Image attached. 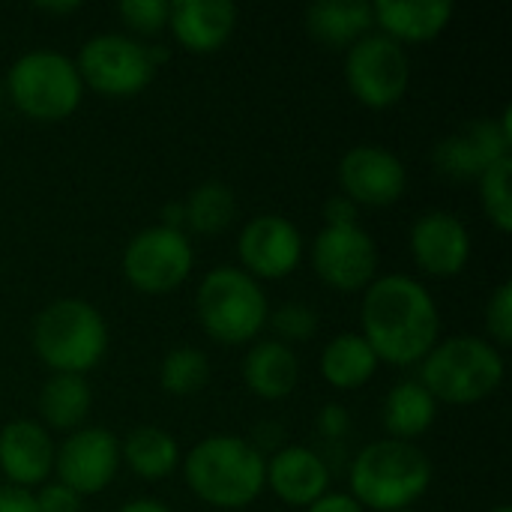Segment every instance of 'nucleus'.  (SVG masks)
<instances>
[{"mask_svg": "<svg viewBox=\"0 0 512 512\" xmlns=\"http://www.w3.org/2000/svg\"><path fill=\"white\" fill-rule=\"evenodd\" d=\"M375 27L372 3L363 0H324L306 9L309 36L333 51H348Z\"/></svg>", "mask_w": 512, "mask_h": 512, "instance_id": "412c9836", "label": "nucleus"}, {"mask_svg": "<svg viewBox=\"0 0 512 512\" xmlns=\"http://www.w3.org/2000/svg\"><path fill=\"white\" fill-rule=\"evenodd\" d=\"M240 270L255 282L261 279H285L300 267L303 258V234L300 228L279 213H261L249 219L237 237Z\"/></svg>", "mask_w": 512, "mask_h": 512, "instance_id": "ddd939ff", "label": "nucleus"}, {"mask_svg": "<svg viewBox=\"0 0 512 512\" xmlns=\"http://www.w3.org/2000/svg\"><path fill=\"white\" fill-rule=\"evenodd\" d=\"M324 219H327V228L360 225V207H357L348 195L336 192V195H330L327 204H324Z\"/></svg>", "mask_w": 512, "mask_h": 512, "instance_id": "72a5a7b5", "label": "nucleus"}, {"mask_svg": "<svg viewBox=\"0 0 512 512\" xmlns=\"http://www.w3.org/2000/svg\"><path fill=\"white\" fill-rule=\"evenodd\" d=\"M504 354L483 336H450L420 363V384L438 405H477L504 384Z\"/></svg>", "mask_w": 512, "mask_h": 512, "instance_id": "39448f33", "label": "nucleus"}, {"mask_svg": "<svg viewBox=\"0 0 512 512\" xmlns=\"http://www.w3.org/2000/svg\"><path fill=\"white\" fill-rule=\"evenodd\" d=\"M3 99H6V90H3V81H0V105H3Z\"/></svg>", "mask_w": 512, "mask_h": 512, "instance_id": "79ce46f5", "label": "nucleus"}, {"mask_svg": "<svg viewBox=\"0 0 512 512\" xmlns=\"http://www.w3.org/2000/svg\"><path fill=\"white\" fill-rule=\"evenodd\" d=\"M120 267L129 288L147 297H165L192 276L195 249L186 231L150 225L126 243Z\"/></svg>", "mask_w": 512, "mask_h": 512, "instance_id": "1a4fd4ad", "label": "nucleus"}, {"mask_svg": "<svg viewBox=\"0 0 512 512\" xmlns=\"http://www.w3.org/2000/svg\"><path fill=\"white\" fill-rule=\"evenodd\" d=\"M183 210H186V228L192 234L216 237L225 228H231V222L237 216V198H234L231 186H225L219 180H207L189 192V198L183 201Z\"/></svg>", "mask_w": 512, "mask_h": 512, "instance_id": "a878e982", "label": "nucleus"}, {"mask_svg": "<svg viewBox=\"0 0 512 512\" xmlns=\"http://www.w3.org/2000/svg\"><path fill=\"white\" fill-rule=\"evenodd\" d=\"M30 342L51 375H87L108 351V324L102 312L81 297H60L33 318Z\"/></svg>", "mask_w": 512, "mask_h": 512, "instance_id": "20e7f679", "label": "nucleus"}, {"mask_svg": "<svg viewBox=\"0 0 512 512\" xmlns=\"http://www.w3.org/2000/svg\"><path fill=\"white\" fill-rule=\"evenodd\" d=\"M57 444L36 420H12L0 429V474L9 486L39 489L54 474Z\"/></svg>", "mask_w": 512, "mask_h": 512, "instance_id": "dca6fc26", "label": "nucleus"}, {"mask_svg": "<svg viewBox=\"0 0 512 512\" xmlns=\"http://www.w3.org/2000/svg\"><path fill=\"white\" fill-rule=\"evenodd\" d=\"M84 87L108 99H129L150 87L156 66L144 42L126 33H96L72 60Z\"/></svg>", "mask_w": 512, "mask_h": 512, "instance_id": "6e6552de", "label": "nucleus"}, {"mask_svg": "<svg viewBox=\"0 0 512 512\" xmlns=\"http://www.w3.org/2000/svg\"><path fill=\"white\" fill-rule=\"evenodd\" d=\"M39 417L48 432H75L93 408L90 384L81 375H51L39 390Z\"/></svg>", "mask_w": 512, "mask_h": 512, "instance_id": "393cba45", "label": "nucleus"}, {"mask_svg": "<svg viewBox=\"0 0 512 512\" xmlns=\"http://www.w3.org/2000/svg\"><path fill=\"white\" fill-rule=\"evenodd\" d=\"M267 324L273 327L276 342L294 345V342H309L318 333L321 318H318V312L309 303L291 300V303H282L279 309H273L270 318H267Z\"/></svg>", "mask_w": 512, "mask_h": 512, "instance_id": "c756f323", "label": "nucleus"}, {"mask_svg": "<svg viewBox=\"0 0 512 512\" xmlns=\"http://www.w3.org/2000/svg\"><path fill=\"white\" fill-rule=\"evenodd\" d=\"M486 330L489 342L501 351L512 342V282H501L486 306Z\"/></svg>", "mask_w": 512, "mask_h": 512, "instance_id": "2f4dec72", "label": "nucleus"}, {"mask_svg": "<svg viewBox=\"0 0 512 512\" xmlns=\"http://www.w3.org/2000/svg\"><path fill=\"white\" fill-rule=\"evenodd\" d=\"M180 465L189 492L213 510H246L267 489V456L246 438L210 435Z\"/></svg>", "mask_w": 512, "mask_h": 512, "instance_id": "f03ea898", "label": "nucleus"}, {"mask_svg": "<svg viewBox=\"0 0 512 512\" xmlns=\"http://www.w3.org/2000/svg\"><path fill=\"white\" fill-rule=\"evenodd\" d=\"M456 6L450 0H378L372 3L375 27L393 42H429L447 30Z\"/></svg>", "mask_w": 512, "mask_h": 512, "instance_id": "6ab92c4d", "label": "nucleus"}, {"mask_svg": "<svg viewBox=\"0 0 512 512\" xmlns=\"http://www.w3.org/2000/svg\"><path fill=\"white\" fill-rule=\"evenodd\" d=\"M345 81L354 99L372 111L402 102L411 84V57L405 45L384 33H369L345 54Z\"/></svg>", "mask_w": 512, "mask_h": 512, "instance_id": "9d476101", "label": "nucleus"}, {"mask_svg": "<svg viewBox=\"0 0 512 512\" xmlns=\"http://www.w3.org/2000/svg\"><path fill=\"white\" fill-rule=\"evenodd\" d=\"M195 315L201 330L219 345H249L270 318V300L240 267L210 270L195 291Z\"/></svg>", "mask_w": 512, "mask_h": 512, "instance_id": "423d86ee", "label": "nucleus"}, {"mask_svg": "<svg viewBox=\"0 0 512 512\" xmlns=\"http://www.w3.org/2000/svg\"><path fill=\"white\" fill-rule=\"evenodd\" d=\"M339 186L357 207H390L408 189L405 162L381 144H357L339 159Z\"/></svg>", "mask_w": 512, "mask_h": 512, "instance_id": "4468645a", "label": "nucleus"}, {"mask_svg": "<svg viewBox=\"0 0 512 512\" xmlns=\"http://www.w3.org/2000/svg\"><path fill=\"white\" fill-rule=\"evenodd\" d=\"M0 512H36L33 492L0 483Z\"/></svg>", "mask_w": 512, "mask_h": 512, "instance_id": "e433bc0d", "label": "nucleus"}, {"mask_svg": "<svg viewBox=\"0 0 512 512\" xmlns=\"http://www.w3.org/2000/svg\"><path fill=\"white\" fill-rule=\"evenodd\" d=\"M399 512H417V510H399Z\"/></svg>", "mask_w": 512, "mask_h": 512, "instance_id": "37998d69", "label": "nucleus"}, {"mask_svg": "<svg viewBox=\"0 0 512 512\" xmlns=\"http://www.w3.org/2000/svg\"><path fill=\"white\" fill-rule=\"evenodd\" d=\"M33 501H36V512H81L84 498L72 492L69 486L48 480L39 486V492H33Z\"/></svg>", "mask_w": 512, "mask_h": 512, "instance_id": "473e14b6", "label": "nucleus"}, {"mask_svg": "<svg viewBox=\"0 0 512 512\" xmlns=\"http://www.w3.org/2000/svg\"><path fill=\"white\" fill-rule=\"evenodd\" d=\"M117 512H174L168 504L156 501V498H135L129 504H123Z\"/></svg>", "mask_w": 512, "mask_h": 512, "instance_id": "58836bf2", "label": "nucleus"}, {"mask_svg": "<svg viewBox=\"0 0 512 512\" xmlns=\"http://www.w3.org/2000/svg\"><path fill=\"white\" fill-rule=\"evenodd\" d=\"M120 462H126L135 477L159 483L180 468L183 453L171 432L159 426H138L120 441Z\"/></svg>", "mask_w": 512, "mask_h": 512, "instance_id": "4be33fe9", "label": "nucleus"}, {"mask_svg": "<svg viewBox=\"0 0 512 512\" xmlns=\"http://www.w3.org/2000/svg\"><path fill=\"white\" fill-rule=\"evenodd\" d=\"M117 15L129 30L141 36H153L168 27L171 3L168 0H123L117 6Z\"/></svg>", "mask_w": 512, "mask_h": 512, "instance_id": "7c9ffc66", "label": "nucleus"}, {"mask_svg": "<svg viewBox=\"0 0 512 512\" xmlns=\"http://www.w3.org/2000/svg\"><path fill=\"white\" fill-rule=\"evenodd\" d=\"M36 9L39 12H45V15H72V12H78L81 9V3L78 0H66V3H36Z\"/></svg>", "mask_w": 512, "mask_h": 512, "instance_id": "ea45409f", "label": "nucleus"}, {"mask_svg": "<svg viewBox=\"0 0 512 512\" xmlns=\"http://www.w3.org/2000/svg\"><path fill=\"white\" fill-rule=\"evenodd\" d=\"M3 90L9 102L36 123H60L72 117L84 96V84L72 57L51 48H33L21 54L9 66Z\"/></svg>", "mask_w": 512, "mask_h": 512, "instance_id": "0eeeda50", "label": "nucleus"}, {"mask_svg": "<svg viewBox=\"0 0 512 512\" xmlns=\"http://www.w3.org/2000/svg\"><path fill=\"white\" fill-rule=\"evenodd\" d=\"M267 489L288 507L306 510L330 492V468L312 447H282L267 459Z\"/></svg>", "mask_w": 512, "mask_h": 512, "instance_id": "f3484780", "label": "nucleus"}, {"mask_svg": "<svg viewBox=\"0 0 512 512\" xmlns=\"http://www.w3.org/2000/svg\"><path fill=\"white\" fill-rule=\"evenodd\" d=\"M510 177H512V156L492 162L480 177H477V189H480V204L483 213L489 216V222L501 231H512V195H510Z\"/></svg>", "mask_w": 512, "mask_h": 512, "instance_id": "c85d7f7f", "label": "nucleus"}, {"mask_svg": "<svg viewBox=\"0 0 512 512\" xmlns=\"http://www.w3.org/2000/svg\"><path fill=\"white\" fill-rule=\"evenodd\" d=\"M309 261L315 276L342 294L366 291L378 279V246L375 237L360 225L318 231L309 249Z\"/></svg>", "mask_w": 512, "mask_h": 512, "instance_id": "9b49d317", "label": "nucleus"}, {"mask_svg": "<svg viewBox=\"0 0 512 512\" xmlns=\"http://www.w3.org/2000/svg\"><path fill=\"white\" fill-rule=\"evenodd\" d=\"M165 228H174V231H186V210H183V201H171L162 207V222Z\"/></svg>", "mask_w": 512, "mask_h": 512, "instance_id": "4c0bfd02", "label": "nucleus"}, {"mask_svg": "<svg viewBox=\"0 0 512 512\" xmlns=\"http://www.w3.org/2000/svg\"><path fill=\"white\" fill-rule=\"evenodd\" d=\"M489 512H512V507H507V504H501V507H495V510Z\"/></svg>", "mask_w": 512, "mask_h": 512, "instance_id": "a19ab883", "label": "nucleus"}, {"mask_svg": "<svg viewBox=\"0 0 512 512\" xmlns=\"http://www.w3.org/2000/svg\"><path fill=\"white\" fill-rule=\"evenodd\" d=\"M120 471V441L102 426H81L63 438L54 453L57 483L81 498L105 492Z\"/></svg>", "mask_w": 512, "mask_h": 512, "instance_id": "f8f14e48", "label": "nucleus"}, {"mask_svg": "<svg viewBox=\"0 0 512 512\" xmlns=\"http://www.w3.org/2000/svg\"><path fill=\"white\" fill-rule=\"evenodd\" d=\"M243 384L264 402L288 399L300 384V360L291 345L261 339L243 357Z\"/></svg>", "mask_w": 512, "mask_h": 512, "instance_id": "aec40b11", "label": "nucleus"}, {"mask_svg": "<svg viewBox=\"0 0 512 512\" xmlns=\"http://www.w3.org/2000/svg\"><path fill=\"white\" fill-rule=\"evenodd\" d=\"M381 420H384V429L390 432L393 441L414 444L417 438H423L435 426L438 402L420 381H402L387 393Z\"/></svg>", "mask_w": 512, "mask_h": 512, "instance_id": "b1692460", "label": "nucleus"}, {"mask_svg": "<svg viewBox=\"0 0 512 512\" xmlns=\"http://www.w3.org/2000/svg\"><path fill=\"white\" fill-rule=\"evenodd\" d=\"M432 165L441 177L447 180H456V183H465V180H477L489 162L486 156L480 153V147L471 141V135L465 129L441 138L432 150Z\"/></svg>", "mask_w": 512, "mask_h": 512, "instance_id": "cd10ccee", "label": "nucleus"}, {"mask_svg": "<svg viewBox=\"0 0 512 512\" xmlns=\"http://www.w3.org/2000/svg\"><path fill=\"white\" fill-rule=\"evenodd\" d=\"M378 357L360 333H339L321 351V375L333 390L354 393L378 372Z\"/></svg>", "mask_w": 512, "mask_h": 512, "instance_id": "5701e85b", "label": "nucleus"}, {"mask_svg": "<svg viewBox=\"0 0 512 512\" xmlns=\"http://www.w3.org/2000/svg\"><path fill=\"white\" fill-rule=\"evenodd\" d=\"M306 512H366L351 492H327L315 504H309Z\"/></svg>", "mask_w": 512, "mask_h": 512, "instance_id": "c9c22d12", "label": "nucleus"}, {"mask_svg": "<svg viewBox=\"0 0 512 512\" xmlns=\"http://www.w3.org/2000/svg\"><path fill=\"white\" fill-rule=\"evenodd\" d=\"M360 336L378 363L417 366L441 339V312L432 291L405 273L375 279L363 291Z\"/></svg>", "mask_w": 512, "mask_h": 512, "instance_id": "f257e3e1", "label": "nucleus"}, {"mask_svg": "<svg viewBox=\"0 0 512 512\" xmlns=\"http://www.w3.org/2000/svg\"><path fill=\"white\" fill-rule=\"evenodd\" d=\"M207 381H210V360L204 351L192 345L171 348L159 363V387L168 396H177V399L195 396L207 387Z\"/></svg>", "mask_w": 512, "mask_h": 512, "instance_id": "bb28decb", "label": "nucleus"}, {"mask_svg": "<svg viewBox=\"0 0 512 512\" xmlns=\"http://www.w3.org/2000/svg\"><path fill=\"white\" fill-rule=\"evenodd\" d=\"M318 429L324 438H345L351 432V414L342 405H327L318 414Z\"/></svg>", "mask_w": 512, "mask_h": 512, "instance_id": "f704fd0d", "label": "nucleus"}, {"mask_svg": "<svg viewBox=\"0 0 512 512\" xmlns=\"http://www.w3.org/2000/svg\"><path fill=\"white\" fill-rule=\"evenodd\" d=\"M348 480L363 510H411L432 486V462L417 444L381 438L354 456Z\"/></svg>", "mask_w": 512, "mask_h": 512, "instance_id": "7ed1b4c3", "label": "nucleus"}, {"mask_svg": "<svg viewBox=\"0 0 512 512\" xmlns=\"http://www.w3.org/2000/svg\"><path fill=\"white\" fill-rule=\"evenodd\" d=\"M237 6L231 0H177L171 3L168 27L192 54L219 51L237 30Z\"/></svg>", "mask_w": 512, "mask_h": 512, "instance_id": "a211bd4d", "label": "nucleus"}, {"mask_svg": "<svg viewBox=\"0 0 512 512\" xmlns=\"http://www.w3.org/2000/svg\"><path fill=\"white\" fill-rule=\"evenodd\" d=\"M411 258L429 276L450 279L459 276L471 261V231L447 210H429L411 225Z\"/></svg>", "mask_w": 512, "mask_h": 512, "instance_id": "2eb2a0df", "label": "nucleus"}]
</instances>
